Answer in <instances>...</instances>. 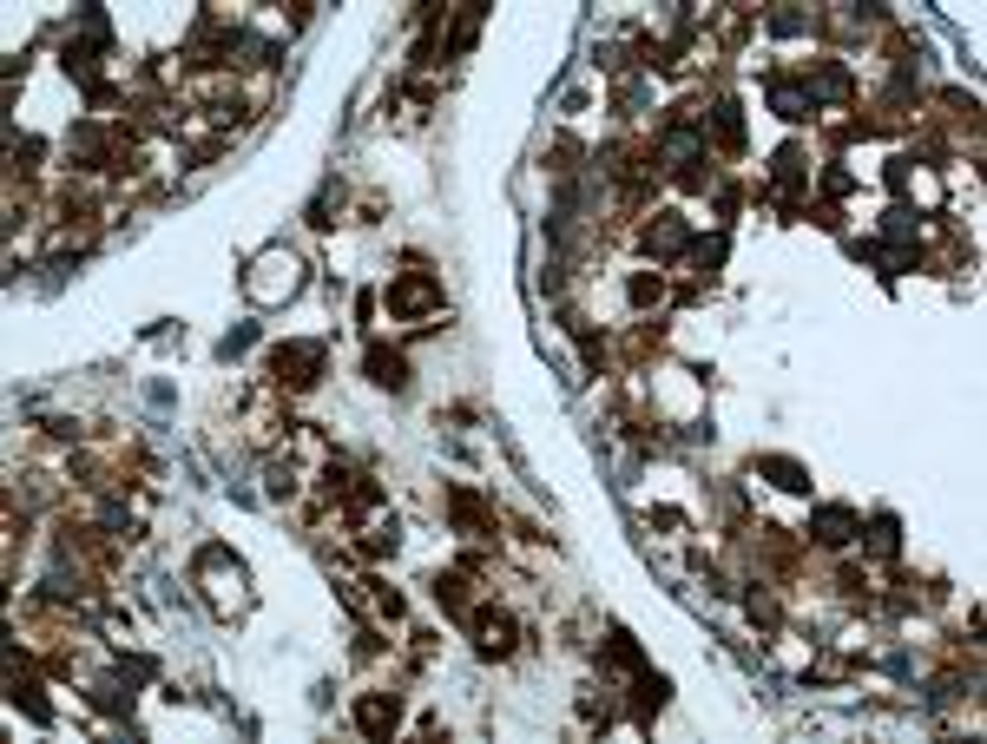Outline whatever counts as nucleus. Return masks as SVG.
I'll return each mask as SVG.
<instances>
[{"label": "nucleus", "instance_id": "nucleus-1", "mask_svg": "<svg viewBox=\"0 0 987 744\" xmlns=\"http://www.w3.org/2000/svg\"><path fill=\"white\" fill-rule=\"evenodd\" d=\"M257 270H264V277H251V297L277 303V297H290V290H297V257H290V251L257 257Z\"/></svg>", "mask_w": 987, "mask_h": 744}, {"label": "nucleus", "instance_id": "nucleus-2", "mask_svg": "<svg viewBox=\"0 0 987 744\" xmlns=\"http://www.w3.org/2000/svg\"><path fill=\"white\" fill-rule=\"evenodd\" d=\"M316 369H323V343H290V349H277V376H283V382H316Z\"/></svg>", "mask_w": 987, "mask_h": 744}, {"label": "nucleus", "instance_id": "nucleus-3", "mask_svg": "<svg viewBox=\"0 0 987 744\" xmlns=\"http://www.w3.org/2000/svg\"><path fill=\"white\" fill-rule=\"evenodd\" d=\"M810 527H816V540H830V547H843L849 534H862V521L849 514V507H823V514H816Z\"/></svg>", "mask_w": 987, "mask_h": 744}, {"label": "nucleus", "instance_id": "nucleus-4", "mask_svg": "<svg viewBox=\"0 0 987 744\" xmlns=\"http://www.w3.org/2000/svg\"><path fill=\"white\" fill-rule=\"evenodd\" d=\"M369 376H376L382 389H408V363L395 349H369Z\"/></svg>", "mask_w": 987, "mask_h": 744}, {"label": "nucleus", "instance_id": "nucleus-5", "mask_svg": "<svg viewBox=\"0 0 987 744\" xmlns=\"http://www.w3.org/2000/svg\"><path fill=\"white\" fill-rule=\"evenodd\" d=\"M474 633H481V652H507V646H514V619H507V613H481Z\"/></svg>", "mask_w": 987, "mask_h": 744}, {"label": "nucleus", "instance_id": "nucleus-6", "mask_svg": "<svg viewBox=\"0 0 987 744\" xmlns=\"http://www.w3.org/2000/svg\"><path fill=\"white\" fill-rule=\"evenodd\" d=\"M389 303L395 310H428V303H435V284H428V277H402V284L389 290Z\"/></svg>", "mask_w": 987, "mask_h": 744}, {"label": "nucleus", "instance_id": "nucleus-7", "mask_svg": "<svg viewBox=\"0 0 987 744\" xmlns=\"http://www.w3.org/2000/svg\"><path fill=\"white\" fill-rule=\"evenodd\" d=\"M757 468H764V475H777V488H810V475H803L797 461H784V455H764Z\"/></svg>", "mask_w": 987, "mask_h": 744}, {"label": "nucleus", "instance_id": "nucleus-8", "mask_svg": "<svg viewBox=\"0 0 987 744\" xmlns=\"http://www.w3.org/2000/svg\"><path fill=\"white\" fill-rule=\"evenodd\" d=\"M395 725V698L382 692V698H362V731H389Z\"/></svg>", "mask_w": 987, "mask_h": 744}, {"label": "nucleus", "instance_id": "nucleus-9", "mask_svg": "<svg viewBox=\"0 0 987 744\" xmlns=\"http://www.w3.org/2000/svg\"><path fill=\"white\" fill-rule=\"evenodd\" d=\"M645 244H652L658 257H672L678 244H685V224H678V218H658V224H652V238H645Z\"/></svg>", "mask_w": 987, "mask_h": 744}, {"label": "nucleus", "instance_id": "nucleus-10", "mask_svg": "<svg viewBox=\"0 0 987 744\" xmlns=\"http://www.w3.org/2000/svg\"><path fill=\"white\" fill-rule=\"evenodd\" d=\"M869 547H876V554H895V521H889V514L869 527Z\"/></svg>", "mask_w": 987, "mask_h": 744}]
</instances>
